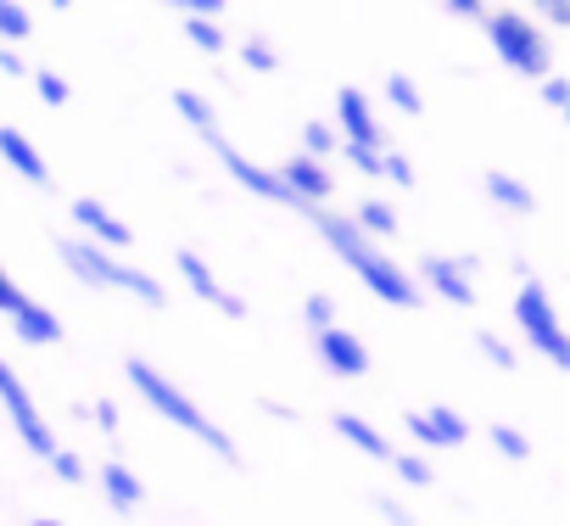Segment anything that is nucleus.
<instances>
[{"label":"nucleus","instance_id":"obj_14","mask_svg":"<svg viewBox=\"0 0 570 526\" xmlns=\"http://www.w3.org/2000/svg\"><path fill=\"white\" fill-rule=\"evenodd\" d=\"M12 331L29 342V348H51V342H62V320L51 314V309H40V303H18L12 309Z\"/></svg>","mask_w":570,"mask_h":526},{"label":"nucleus","instance_id":"obj_34","mask_svg":"<svg viewBox=\"0 0 570 526\" xmlns=\"http://www.w3.org/2000/svg\"><path fill=\"white\" fill-rule=\"evenodd\" d=\"M347 152V163L358 168V174H370V179H381V152H364V146H342Z\"/></svg>","mask_w":570,"mask_h":526},{"label":"nucleus","instance_id":"obj_19","mask_svg":"<svg viewBox=\"0 0 570 526\" xmlns=\"http://www.w3.org/2000/svg\"><path fill=\"white\" fill-rule=\"evenodd\" d=\"M481 185H487V196H492L498 207H509V213H531V207H537V196H531L514 174H498V168H492Z\"/></svg>","mask_w":570,"mask_h":526},{"label":"nucleus","instance_id":"obj_12","mask_svg":"<svg viewBox=\"0 0 570 526\" xmlns=\"http://www.w3.org/2000/svg\"><path fill=\"white\" fill-rule=\"evenodd\" d=\"M213 152L224 157V168L235 174V185H240V191H257L263 202H285V207H292V196H285V185L274 179V168H257V163H252V157H240L229 140H213Z\"/></svg>","mask_w":570,"mask_h":526},{"label":"nucleus","instance_id":"obj_16","mask_svg":"<svg viewBox=\"0 0 570 526\" xmlns=\"http://www.w3.org/2000/svg\"><path fill=\"white\" fill-rule=\"evenodd\" d=\"M336 431H342L358 454H370V459H381V465H392V454H397V448H392V442H386V437L364 420V415H347V409H342V415H336Z\"/></svg>","mask_w":570,"mask_h":526},{"label":"nucleus","instance_id":"obj_31","mask_svg":"<svg viewBox=\"0 0 570 526\" xmlns=\"http://www.w3.org/2000/svg\"><path fill=\"white\" fill-rule=\"evenodd\" d=\"M475 342H481V353H487V359H492L498 370H514V364H520V359H514V348H509L503 337H492V331H481Z\"/></svg>","mask_w":570,"mask_h":526},{"label":"nucleus","instance_id":"obj_35","mask_svg":"<svg viewBox=\"0 0 570 526\" xmlns=\"http://www.w3.org/2000/svg\"><path fill=\"white\" fill-rule=\"evenodd\" d=\"M542 101L564 113V107H570V85H564V79H542Z\"/></svg>","mask_w":570,"mask_h":526},{"label":"nucleus","instance_id":"obj_26","mask_svg":"<svg viewBox=\"0 0 570 526\" xmlns=\"http://www.w3.org/2000/svg\"><path fill=\"white\" fill-rule=\"evenodd\" d=\"M29 12L23 7H12V0H0V40H29Z\"/></svg>","mask_w":570,"mask_h":526},{"label":"nucleus","instance_id":"obj_3","mask_svg":"<svg viewBox=\"0 0 570 526\" xmlns=\"http://www.w3.org/2000/svg\"><path fill=\"white\" fill-rule=\"evenodd\" d=\"M514 325L525 331V342H531L553 370H570V342H564V331H559V314H553V303H548V286H542V281H531L525 270H520Z\"/></svg>","mask_w":570,"mask_h":526},{"label":"nucleus","instance_id":"obj_8","mask_svg":"<svg viewBox=\"0 0 570 526\" xmlns=\"http://www.w3.org/2000/svg\"><path fill=\"white\" fill-rule=\"evenodd\" d=\"M470 270H475L470 257H420V281H425L436 298L459 303V309L475 303V281H470Z\"/></svg>","mask_w":570,"mask_h":526},{"label":"nucleus","instance_id":"obj_20","mask_svg":"<svg viewBox=\"0 0 570 526\" xmlns=\"http://www.w3.org/2000/svg\"><path fill=\"white\" fill-rule=\"evenodd\" d=\"M420 415H425V426H431L436 448H459V442L470 437L464 415H459V409H448V403H431V409H420Z\"/></svg>","mask_w":570,"mask_h":526},{"label":"nucleus","instance_id":"obj_15","mask_svg":"<svg viewBox=\"0 0 570 526\" xmlns=\"http://www.w3.org/2000/svg\"><path fill=\"white\" fill-rule=\"evenodd\" d=\"M0 157H7L23 179H35V185H51V168H46V157H40V146L23 135V129H0Z\"/></svg>","mask_w":570,"mask_h":526},{"label":"nucleus","instance_id":"obj_25","mask_svg":"<svg viewBox=\"0 0 570 526\" xmlns=\"http://www.w3.org/2000/svg\"><path fill=\"white\" fill-rule=\"evenodd\" d=\"M487 437L498 442V454H503V459H531V442H525V431H514V426H492Z\"/></svg>","mask_w":570,"mask_h":526},{"label":"nucleus","instance_id":"obj_24","mask_svg":"<svg viewBox=\"0 0 570 526\" xmlns=\"http://www.w3.org/2000/svg\"><path fill=\"white\" fill-rule=\"evenodd\" d=\"M35 90H40V101H51V107H68V96H73V85H68L62 74H51V68L35 74Z\"/></svg>","mask_w":570,"mask_h":526},{"label":"nucleus","instance_id":"obj_13","mask_svg":"<svg viewBox=\"0 0 570 526\" xmlns=\"http://www.w3.org/2000/svg\"><path fill=\"white\" fill-rule=\"evenodd\" d=\"M320 359H325V370H331V376H347V381L370 370V353H364V342H358L347 325L320 331Z\"/></svg>","mask_w":570,"mask_h":526},{"label":"nucleus","instance_id":"obj_18","mask_svg":"<svg viewBox=\"0 0 570 526\" xmlns=\"http://www.w3.org/2000/svg\"><path fill=\"white\" fill-rule=\"evenodd\" d=\"M174 113H179V118H185V124H190V129H196L207 146H213V140H224V129H218V113H213V107H207L196 90H174Z\"/></svg>","mask_w":570,"mask_h":526},{"label":"nucleus","instance_id":"obj_32","mask_svg":"<svg viewBox=\"0 0 570 526\" xmlns=\"http://www.w3.org/2000/svg\"><path fill=\"white\" fill-rule=\"evenodd\" d=\"M240 62H246V68H257V74H268V68H279V57H274V46H263V40H246V46H240Z\"/></svg>","mask_w":570,"mask_h":526},{"label":"nucleus","instance_id":"obj_21","mask_svg":"<svg viewBox=\"0 0 570 526\" xmlns=\"http://www.w3.org/2000/svg\"><path fill=\"white\" fill-rule=\"evenodd\" d=\"M353 224H358L364 241H375V235H397V213H392L386 202H364V207L353 213Z\"/></svg>","mask_w":570,"mask_h":526},{"label":"nucleus","instance_id":"obj_39","mask_svg":"<svg viewBox=\"0 0 570 526\" xmlns=\"http://www.w3.org/2000/svg\"><path fill=\"white\" fill-rule=\"evenodd\" d=\"M542 18H548L553 29H570V7H564V0H548V7H542Z\"/></svg>","mask_w":570,"mask_h":526},{"label":"nucleus","instance_id":"obj_23","mask_svg":"<svg viewBox=\"0 0 570 526\" xmlns=\"http://www.w3.org/2000/svg\"><path fill=\"white\" fill-rule=\"evenodd\" d=\"M185 35H190V46H196V51H207V57H218V51H224V35H218V23L185 18Z\"/></svg>","mask_w":570,"mask_h":526},{"label":"nucleus","instance_id":"obj_38","mask_svg":"<svg viewBox=\"0 0 570 526\" xmlns=\"http://www.w3.org/2000/svg\"><path fill=\"white\" fill-rule=\"evenodd\" d=\"M90 415H96V426H101V431H118V403H112V398H101Z\"/></svg>","mask_w":570,"mask_h":526},{"label":"nucleus","instance_id":"obj_6","mask_svg":"<svg viewBox=\"0 0 570 526\" xmlns=\"http://www.w3.org/2000/svg\"><path fill=\"white\" fill-rule=\"evenodd\" d=\"M353 275L381 298V303H392V309H414L420 303V286H414V275L403 270V263H392L381 246H370L358 263H353Z\"/></svg>","mask_w":570,"mask_h":526},{"label":"nucleus","instance_id":"obj_9","mask_svg":"<svg viewBox=\"0 0 570 526\" xmlns=\"http://www.w3.org/2000/svg\"><path fill=\"white\" fill-rule=\"evenodd\" d=\"M336 113H342V146H364V152H386V129L375 124V113H370V101H364V90H342L336 96Z\"/></svg>","mask_w":570,"mask_h":526},{"label":"nucleus","instance_id":"obj_28","mask_svg":"<svg viewBox=\"0 0 570 526\" xmlns=\"http://www.w3.org/2000/svg\"><path fill=\"white\" fill-rule=\"evenodd\" d=\"M392 470L409 481V487H431V465L420 454H392Z\"/></svg>","mask_w":570,"mask_h":526},{"label":"nucleus","instance_id":"obj_30","mask_svg":"<svg viewBox=\"0 0 570 526\" xmlns=\"http://www.w3.org/2000/svg\"><path fill=\"white\" fill-rule=\"evenodd\" d=\"M303 320H308L314 331H331V325H336V303H331L325 292H314V298L303 303Z\"/></svg>","mask_w":570,"mask_h":526},{"label":"nucleus","instance_id":"obj_11","mask_svg":"<svg viewBox=\"0 0 570 526\" xmlns=\"http://www.w3.org/2000/svg\"><path fill=\"white\" fill-rule=\"evenodd\" d=\"M73 218H79V230H90V235H96L90 246H101V252H112V246H129V241H135V230H129L107 202H96V196H73Z\"/></svg>","mask_w":570,"mask_h":526},{"label":"nucleus","instance_id":"obj_4","mask_svg":"<svg viewBox=\"0 0 570 526\" xmlns=\"http://www.w3.org/2000/svg\"><path fill=\"white\" fill-rule=\"evenodd\" d=\"M487 40H492L498 62L514 68V74H525V79H542L548 62H553L548 40H542L537 23H525L520 12H487Z\"/></svg>","mask_w":570,"mask_h":526},{"label":"nucleus","instance_id":"obj_40","mask_svg":"<svg viewBox=\"0 0 570 526\" xmlns=\"http://www.w3.org/2000/svg\"><path fill=\"white\" fill-rule=\"evenodd\" d=\"M0 74H12V79H23V74H29V62H23L18 51H0Z\"/></svg>","mask_w":570,"mask_h":526},{"label":"nucleus","instance_id":"obj_37","mask_svg":"<svg viewBox=\"0 0 570 526\" xmlns=\"http://www.w3.org/2000/svg\"><path fill=\"white\" fill-rule=\"evenodd\" d=\"M18 303H23V292L12 286V275H7V270H0V314H12Z\"/></svg>","mask_w":570,"mask_h":526},{"label":"nucleus","instance_id":"obj_33","mask_svg":"<svg viewBox=\"0 0 570 526\" xmlns=\"http://www.w3.org/2000/svg\"><path fill=\"white\" fill-rule=\"evenodd\" d=\"M51 470H57L62 481H85V459H79L73 448H57V454H51Z\"/></svg>","mask_w":570,"mask_h":526},{"label":"nucleus","instance_id":"obj_41","mask_svg":"<svg viewBox=\"0 0 570 526\" xmlns=\"http://www.w3.org/2000/svg\"><path fill=\"white\" fill-rule=\"evenodd\" d=\"M448 12H453V18H481V23H487V7H475V0H453Z\"/></svg>","mask_w":570,"mask_h":526},{"label":"nucleus","instance_id":"obj_2","mask_svg":"<svg viewBox=\"0 0 570 526\" xmlns=\"http://www.w3.org/2000/svg\"><path fill=\"white\" fill-rule=\"evenodd\" d=\"M57 252H62V263H68V270H73L85 286H118V292L140 298L146 309H163V303H168L157 275L135 270V263H112V252H101V246H90V241H73V235H68Z\"/></svg>","mask_w":570,"mask_h":526},{"label":"nucleus","instance_id":"obj_10","mask_svg":"<svg viewBox=\"0 0 570 526\" xmlns=\"http://www.w3.org/2000/svg\"><path fill=\"white\" fill-rule=\"evenodd\" d=\"M174 263H179V275H185V286L202 298V303H213L218 314H229V320H246V303L235 298V292H224L218 281H213V270L196 257V252H174Z\"/></svg>","mask_w":570,"mask_h":526},{"label":"nucleus","instance_id":"obj_36","mask_svg":"<svg viewBox=\"0 0 570 526\" xmlns=\"http://www.w3.org/2000/svg\"><path fill=\"white\" fill-rule=\"evenodd\" d=\"M403 426H409V437L420 442V448H436V437H431V426H425V415L414 409V415H403Z\"/></svg>","mask_w":570,"mask_h":526},{"label":"nucleus","instance_id":"obj_27","mask_svg":"<svg viewBox=\"0 0 570 526\" xmlns=\"http://www.w3.org/2000/svg\"><path fill=\"white\" fill-rule=\"evenodd\" d=\"M331 146H336V129H331V124H303V157L320 163Z\"/></svg>","mask_w":570,"mask_h":526},{"label":"nucleus","instance_id":"obj_22","mask_svg":"<svg viewBox=\"0 0 570 526\" xmlns=\"http://www.w3.org/2000/svg\"><path fill=\"white\" fill-rule=\"evenodd\" d=\"M386 101H392L403 118H420V113H425V101H420L414 79H403V74H392V79H386Z\"/></svg>","mask_w":570,"mask_h":526},{"label":"nucleus","instance_id":"obj_29","mask_svg":"<svg viewBox=\"0 0 570 526\" xmlns=\"http://www.w3.org/2000/svg\"><path fill=\"white\" fill-rule=\"evenodd\" d=\"M381 179H392V185H414V168H409V157H403L397 146L381 152Z\"/></svg>","mask_w":570,"mask_h":526},{"label":"nucleus","instance_id":"obj_17","mask_svg":"<svg viewBox=\"0 0 570 526\" xmlns=\"http://www.w3.org/2000/svg\"><path fill=\"white\" fill-rule=\"evenodd\" d=\"M101 487H107V504H112V509H135V504L146 498L140 476H135L124 459H107V465H101Z\"/></svg>","mask_w":570,"mask_h":526},{"label":"nucleus","instance_id":"obj_42","mask_svg":"<svg viewBox=\"0 0 570 526\" xmlns=\"http://www.w3.org/2000/svg\"><path fill=\"white\" fill-rule=\"evenodd\" d=\"M35 526H62V520H51V515H35Z\"/></svg>","mask_w":570,"mask_h":526},{"label":"nucleus","instance_id":"obj_1","mask_svg":"<svg viewBox=\"0 0 570 526\" xmlns=\"http://www.w3.org/2000/svg\"><path fill=\"white\" fill-rule=\"evenodd\" d=\"M124 376L135 381V392H140V398H146V403H151L163 420H174L179 431L202 437V442H207L218 459H229V465L240 459V454H235V442H229V431H224V426H213V420L196 409V398H185V392H179V387H174L163 370H151L146 359H129V364H124Z\"/></svg>","mask_w":570,"mask_h":526},{"label":"nucleus","instance_id":"obj_5","mask_svg":"<svg viewBox=\"0 0 570 526\" xmlns=\"http://www.w3.org/2000/svg\"><path fill=\"white\" fill-rule=\"evenodd\" d=\"M0 403H7V415H12V426H18V437L40 454V459H51L57 454V437H51V426H46V415L35 409V398H29V387L18 381V370L0 359Z\"/></svg>","mask_w":570,"mask_h":526},{"label":"nucleus","instance_id":"obj_7","mask_svg":"<svg viewBox=\"0 0 570 526\" xmlns=\"http://www.w3.org/2000/svg\"><path fill=\"white\" fill-rule=\"evenodd\" d=\"M274 179L285 185V196H292V207H303V213H314V207H325L331 202V191H336V174H325V163H314V157H292L285 168H274Z\"/></svg>","mask_w":570,"mask_h":526}]
</instances>
